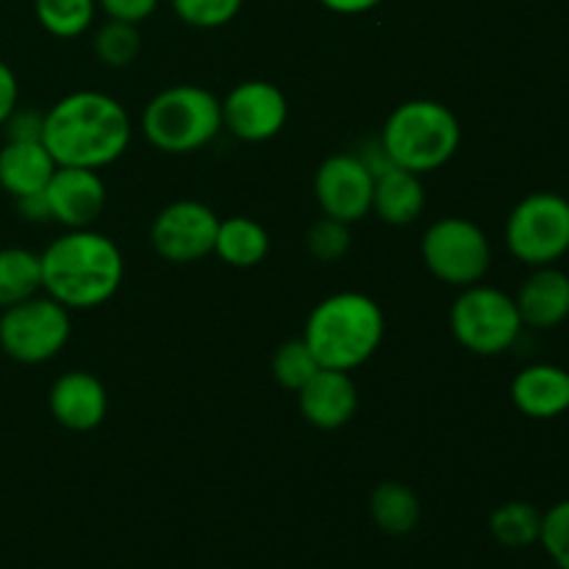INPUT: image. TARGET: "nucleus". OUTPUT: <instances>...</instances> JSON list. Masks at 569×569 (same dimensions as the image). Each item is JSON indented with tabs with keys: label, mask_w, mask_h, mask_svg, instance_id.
<instances>
[{
	"label": "nucleus",
	"mask_w": 569,
	"mask_h": 569,
	"mask_svg": "<svg viewBox=\"0 0 569 569\" xmlns=\"http://www.w3.org/2000/svg\"><path fill=\"white\" fill-rule=\"evenodd\" d=\"M376 178L356 153H333L317 167L315 198L322 214L339 222H361L372 211Z\"/></svg>",
	"instance_id": "nucleus-12"
},
{
	"label": "nucleus",
	"mask_w": 569,
	"mask_h": 569,
	"mask_svg": "<svg viewBox=\"0 0 569 569\" xmlns=\"http://www.w3.org/2000/svg\"><path fill=\"white\" fill-rule=\"evenodd\" d=\"M222 131L242 142H267L287 126V94L270 81H242L220 100Z\"/></svg>",
	"instance_id": "nucleus-11"
},
{
	"label": "nucleus",
	"mask_w": 569,
	"mask_h": 569,
	"mask_svg": "<svg viewBox=\"0 0 569 569\" xmlns=\"http://www.w3.org/2000/svg\"><path fill=\"white\" fill-rule=\"evenodd\" d=\"M139 128L161 153H198L220 137L222 103L211 89L198 83H176L148 100L139 117Z\"/></svg>",
	"instance_id": "nucleus-5"
},
{
	"label": "nucleus",
	"mask_w": 569,
	"mask_h": 569,
	"mask_svg": "<svg viewBox=\"0 0 569 569\" xmlns=\"http://www.w3.org/2000/svg\"><path fill=\"white\" fill-rule=\"evenodd\" d=\"M70 309L50 295H33L0 315V350L20 365H44L67 348Z\"/></svg>",
	"instance_id": "nucleus-9"
},
{
	"label": "nucleus",
	"mask_w": 569,
	"mask_h": 569,
	"mask_svg": "<svg viewBox=\"0 0 569 569\" xmlns=\"http://www.w3.org/2000/svg\"><path fill=\"white\" fill-rule=\"evenodd\" d=\"M33 14L50 37L76 39L92 26L98 0H33Z\"/></svg>",
	"instance_id": "nucleus-24"
},
{
	"label": "nucleus",
	"mask_w": 569,
	"mask_h": 569,
	"mask_svg": "<svg viewBox=\"0 0 569 569\" xmlns=\"http://www.w3.org/2000/svg\"><path fill=\"white\" fill-rule=\"evenodd\" d=\"M503 237L520 264H559L569 253V200L559 192L526 194L506 217Z\"/></svg>",
	"instance_id": "nucleus-7"
},
{
	"label": "nucleus",
	"mask_w": 569,
	"mask_h": 569,
	"mask_svg": "<svg viewBox=\"0 0 569 569\" xmlns=\"http://www.w3.org/2000/svg\"><path fill=\"white\" fill-rule=\"evenodd\" d=\"M522 326L553 331L569 320V276L556 264L533 267L515 295Z\"/></svg>",
	"instance_id": "nucleus-16"
},
{
	"label": "nucleus",
	"mask_w": 569,
	"mask_h": 569,
	"mask_svg": "<svg viewBox=\"0 0 569 569\" xmlns=\"http://www.w3.org/2000/svg\"><path fill=\"white\" fill-rule=\"evenodd\" d=\"M450 333L472 356H503L526 331L515 298L498 287L472 283L450 306Z\"/></svg>",
	"instance_id": "nucleus-6"
},
{
	"label": "nucleus",
	"mask_w": 569,
	"mask_h": 569,
	"mask_svg": "<svg viewBox=\"0 0 569 569\" xmlns=\"http://www.w3.org/2000/svg\"><path fill=\"white\" fill-rule=\"evenodd\" d=\"M17 211H20L22 220L28 222H50V206L44 192L37 194H26V198H17Z\"/></svg>",
	"instance_id": "nucleus-34"
},
{
	"label": "nucleus",
	"mask_w": 569,
	"mask_h": 569,
	"mask_svg": "<svg viewBox=\"0 0 569 569\" xmlns=\"http://www.w3.org/2000/svg\"><path fill=\"white\" fill-rule=\"evenodd\" d=\"M53 156L42 144V139L33 142H11L0 148V189L11 198H26V194L44 192L56 172Z\"/></svg>",
	"instance_id": "nucleus-18"
},
{
	"label": "nucleus",
	"mask_w": 569,
	"mask_h": 569,
	"mask_svg": "<svg viewBox=\"0 0 569 569\" xmlns=\"http://www.w3.org/2000/svg\"><path fill=\"white\" fill-rule=\"evenodd\" d=\"M50 206V220L72 228H92L106 209V181L98 170L87 167H56L53 178L44 187Z\"/></svg>",
	"instance_id": "nucleus-13"
},
{
	"label": "nucleus",
	"mask_w": 569,
	"mask_h": 569,
	"mask_svg": "<svg viewBox=\"0 0 569 569\" xmlns=\"http://www.w3.org/2000/svg\"><path fill=\"white\" fill-rule=\"evenodd\" d=\"M317 370H320V365H317L315 353H311L309 345H306L303 339L283 342L281 348L276 350V356H272V378H276L283 389H292V392H298Z\"/></svg>",
	"instance_id": "nucleus-26"
},
{
	"label": "nucleus",
	"mask_w": 569,
	"mask_h": 569,
	"mask_svg": "<svg viewBox=\"0 0 569 569\" xmlns=\"http://www.w3.org/2000/svg\"><path fill=\"white\" fill-rule=\"evenodd\" d=\"M42 289L70 311L109 303L126 276V261L111 237L94 228H72L39 253Z\"/></svg>",
	"instance_id": "nucleus-2"
},
{
	"label": "nucleus",
	"mask_w": 569,
	"mask_h": 569,
	"mask_svg": "<svg viewBox=\"0 0 569 569\" xmlns=\"http://www.w3.org/2000/svg\"><path fill=\"white\" fill-rule=\"evenodd\" d=\"M426 209V187L420 176L400 167H389L376 178L372 189V211L381 222L395 228L411 226Z\"/></svg>",
	"instance_id": "nucleus-19"
},
{
	"label": "nucleus",
	"mask_w": 569,
	"mask_h": 569,
	"mask_svg": "<svg viewBox=\"0 0 569 569\" xmlns=\"http://www.w3.org/2000/svg\"><path fill=\"white\" fill-rule=\"evenodd\" d=\"M214 253L228 267L250 270V267L261 264L270 253V233L253 217H226L217 228Z\"/></svg>",
	"instance_id": "nucleus-20"
},
{
	"label": "nucleus",
	"mask_w": 569,
	"mask_h": 569,
	"mask_svg": "<svg viewBox=\"0 0 569 569\" xmlns=\"http://www.w3.org/2000/svg\"><path fill=\"white\" fill-rule=\"evenodd\" d=\"M420 498L400 481H383L370 495V517L389 537H406L420 522Z\"/></svg>",
	"instance_id": "nucleus-21"
},
{
	"label": "nucleus",
	"mask_w": 569,
	"mask_h": 569,
	"mask_svg": "<svg viewBox=\"0 0 569 569\" xmlns=\"http://www.w3.org/2000/svg\"><path fill=\"white\" fill-rule=\"evenodd\" d=\"M220 217L200 200H172L150 222V244L170 264H194L214 253Z\"/></svg>",
	"instance_id": "nucleus-10"
},
{
	"label": "nucleus",
	"mask_w": 569,
	"mask_h": 569,
	"mask_svg": "<svg viewBox=\"0 0 569 569\" xmlns=\"http://www.w3.org/2000/svg\"><path fill=\"white\" fill-rule=\"evenodd\" d=\"M350 244H353V237H350L348 222H339L326 214L309 228V237H306V248L322 264H333V261L345 259Z\"/></svg>",
	"instance_id": "nucleus-27"
},
{
	"label": "nucleus",
	"mask_w": 569,
	"mask_h": 569,
	"mask_svg": "<svg viewBox=\"0 0 569 569\" xmlns=\"http://www.w3.org/2000/svg\"><path fill=\"white\" fill-rule=\"evenodd\" d=\"M378 139L395 167L426 176L448 164L461 148V122L450 106L415 98L395 106Z\"/></svg>",
	"instance_id": "nucleus-4"
},
{
	"label": "nucleus",
	"mask_w": 569,
	"mask_h": 569,
	"mask_svg": "<svg viewBox=\"0 0 569 569\" xmlns=\"http://www.w3.org/2000/svg\"><path fill=\"white\" fill-rule=\"evenodd\" d=\"M98 9L106 11L109 20H122L139 26V22H144L159 9V0H98Z\"/></svg>",
	"instance_id": "nucleus-30"
},
{
	"label": "nucleus",
	"mask_w": 569,
	"mask_h": 569,
	"mask_svg": "<svg viewBox=\"0 0 569 569\" xmlns=\"http://www.w3.org/2000/svg\"><path fill=\"white\" fill-rule=\"evenodd\" d=\"M428 272L456 289L472 287L492 267V242L478 222L467 217H442L431 222L420 242Z\"/></svg>",
	"instance_id": "nucleus-8"
},
{
	"label": "nucleus",
	"mask_w": 569,
	"mask_h": 569,
	"mask_svg": "<svg viewBox=\"0 0 569 569\" xmlns=\"http://www.w3.org/2000/svg\"><path fill=\"white\" fill-rule=\"evenodd\" d=\"M539 545L559 569H569V498L550 506L542 515Z\"/></svg>",
	"instance_id": "nucleus-29"
},
{
	"label": "nucleus",
	"mask_w": 569,
	"mask_h": 569,
	"mask_svg": "<svg viewBox=\"0 0 569 569\" xmlns=\"http://www.w3.org/2000/svg\"><path fill=\"white\" fill-rule=\"evenodd\" d=\"M131 137L126 106L98 89L64 94L42 117V144L59 167L103 170L126 156Z\"/></svg>",
	"instance_id": "nucleus-1"
},
{
	"label": "nucleus",
	"mask_w": 569,
	"mask_h": 569,
	"mask_svg": "<svg viewBox=\"0 0 569 569\" xmlns=\"http://www.w3.org/2000/svg\"><path fill=\"white\" fill-rule=\"evenodd\" d=\"M139 48H142L139 28L133 22L122 20L103 22L92 39V50L100 64L114 67V70L133 64V59L139 56Z\"/></svg>",
	"instance_id": "nucleus-25"
},
{
	"label": "nucleus",
	"mask_w": 569,
	"mask_h": 569,
	"mask_svg": "<svg viewBox=\"0 0 569 569\" xmlns=\"http://www.w3.org/2000/svg\"><path fill=\"white\" fill-rule=\"evenodd\" d=\"M489 531H492L495 542L503 548L522 550L539 542V531H542V511L537 506L526 503V500H509V503L498 506L489 517Z\"/></svg>",
	"instance_id": "nucleus-23"
},
{
	"label": "nucleus",
	"mask_w": 569,
	"mask_h": 569,
	"mask_svg": "<svg viewBox=\"0 0 569 569\" xmlns=\"http://www.w3.org/2000/svg\"><path fill=\"white\" fill-rule=\"evenodd\" d=\"M42 289V261L26 248L0 250V311L33 298Z\"/></svg>",
	"instance_id": "nucleus-22"
},
{
	"label": "nucleus",
	"mask_w": 569,
	"mask_h": 569,
	"mask_svg": "<svg viewBox=\"0 0 569 569\" xmlns=\"http://www.w3.org/2000/svg\"><path fill=\"white\" fill-rule=\"evenodd\" d=\"M356 156H359L361 164H365L367 170L372 172V178H378L381 172H387L389 167H395L392 159L387 156V150H383L381 139H367V142L361 144L359 153H356Z\"/></svg>",
	"instance_id": "nucleus-33"
},
{
	"label": "nucleus",
	"mask_w": 569,
	"mask_h": 569,
	"mask_svg": "<svg viewBox=\"0 0 569 569\" xmlns=\"http://www.w3.org/2000/svg\"><path fill=\"white\" fill-rule=\"evenodd\" d=\"M50 415L67 431H94L109 411V392L92 372L70 370L50 387Z\"/></svg>",
	"instance_id": "nucleus-15"
},
{
	"label": "nucleus",
	"mask_w": 569,
	"mask_h": 569,
	"mask_svg": "<svg viewBox=\"0 0 569 569\" xmlns=\"http://www.w3.org/2000/svg\"><path fill=\"white\" fill-rule=\"evenodd\" d=\"M387 317L376 298L365 292H337L322 298L306 317L303 342L317 365L353 372L381 348Z\"/></svg>",
	"instance_id": "nucleus-3"
},
{
	"label": "nucleus",
	"mask_w": 569,
	"mask_h": 569,
	"mask_svg": "<svg viewBox=\"0 0 569 569\" xmlns=\"http://www.w3.org/2000/svg\"><path fill=\"white\" fill-rule=\"evenodd\" d=\"M511 403L531 420H559L569 411V370L559 365L522 367L511 381Z\"/></svg>",
	"instance_id": "nucleus-17"
},
{
	"label": "nucleus",
	"mask_w": 569,
	"mask_h": 569,
	"mask_svg": "<svg viewBox=\"0 0 569 569\" xmlns=\"http://www.w3.org/2000/svg\"><path fill=\"white\" fill-rule=\"evenodd\" d=\"M244 0H172V11L192 28H222L242 11Z\"/></svg>",
	"instance_id": "nucleus-28"
},
{
	"label": "nucleus",
	"mask_w": 569,
	"mask_h": 569,
	"mask_svg": "<svg viewBox=\"0 0 569 569\" xmlns=\"http://www.w3.org/2000/svg\"><path fill=\"white\" fill-rule=\"evenodd\" d=\"M295 395H298L300 415L320 431L345 428L359 411V389H356L350 372L342 370L320 367Z\"/></svg>",
	"instance_id": "nucleus-14"
},
{
	"label": "nucleus",
	"mask_w": 569,
	"mask_h": 569,
	"mask_svg": "<svg viewBox=\"0 0 569 569\" xmlns=\"http://www.w3.org/2000/svg\"><path fill=\"white\" fill-rule=\"evenodd\" d=\"M17 103H20V83H17L14 70L0 59V128L17 109Z\"/></svg>",
	"instance_id": "nucleus-32"
},
{
	"label": "nucleus",
	"mask_w": 569,
	"mask_h": 569,
	"mask_svg": "<svg viewBox=\"0 0 569 569\" xmlns=\"http://www.w3.org/2000/svg\"><path fill=\"white\" fill-rule=\"evenodd\" d=\"M383 0H320V6H326L328 11L333 14H345V17H356V14H367V11L378 9Z\"/></svg>",
	"instance_id": "nucleus-35"
},
{
	"label": "nucleus",
	"mask_w": 569,
	"mask_h": 569,
	"mask_svg": "<svg viewBox=\"0 0 569 569\" xmlns=\"http://www.w3.org/2000/svg\"><path fill=\"white\" fill-rule=\"evenodd\" d=\"M42 117L44 114H39V111L20 109L17 106L9 120L3 122L6 139H11V142H33V139H42Z\"/></svg>",
	"instance_id": "nucleus-31"
}]
</instances>
